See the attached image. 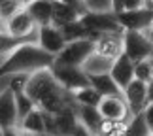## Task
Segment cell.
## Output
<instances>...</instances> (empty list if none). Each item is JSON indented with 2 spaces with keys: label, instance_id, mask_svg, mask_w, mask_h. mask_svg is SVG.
Returning a JSON list of instances; mask_svg holds the SVG:
<instances>
[{
  "label": "cell",
  "instance_id": "6da1fadb",
  "mask_svg": "<svg viewBox=\"0 0 153 136\" xmlns=\"http://www.w3.org/2000/svg\"><path fill=\"white\" fill-rule=\"evenodd\" d=\"M55 62V55L45 51L38 42H21L8 53L2 55V76L11 74H32L42 68H51Z\"/></svg>",
  "mask_w": 153,
  "mask_h": 136
},
{
  "label": "cell",
  "instance_id": "7a4b0ae2",
  "mask_svg": "<svg viewBox=\"0 0 153 136\" xmlns=\"http://www.w3.org/2000/svg\"><path fill=\"white\" fill-rule=\"evenodd\" d=\"M81 23L85 25L89 38L93 40H97L100 34H108V32H121V34L125 32L115 11H85L81 15Z\"/></svg>",
  "mask_w": 153,
  "mask_h": 136
},
{
  "label": "cell",
  "instance_id": "3957f363",
  "mask_svg": "<svg viewBox=\"0 0 153 136\" xmlns=\"http://www.w3.org/2000/svg\"><path fill=\"white\" fill-rule=\"evenodd\" d=\"M97 51V42L93 38H81L68 42L66 47L55 57L53 64H72V66H83L85 61Z\"/></svg>",
  "mask_w": 153,
  "mask_h": 136
},
{
  "label": "cell",
  "instance_id": "277c9868",
  "mask_svg": "<svg viewBox=\"0 0 153 136\" xmlns=\"http://www.w3.org/2000/svg\"><path fill=\"white\" fill-rule=\"evenodd\" d=\"M123 53H127L134 62L151 59L153 53V40L144 30H125L123 32Z\"/></svg>",
  "mask_w": 153,
  "mask_h": 136
},
{
  "label": "cell",
  "instance_id": "5b68a950",
  "mask_svg": "<svg viewBox=\"0 0 153 136\" xmlns=\"http://www.w3.org/2000/svg\"><path fill=\"white\" fill-rule=\"evenodd\" d=\"M51 70H53V74H55L57 81L66 91L72 93V94L76 91L87 87V85H91L89 74L85 72L83 66H72V64H53Z\"/></svg>",
  "mask_w": 153,
  "mask_h": 136
},
{
  "label": "cell",
  "instance_id": "8992f818",
  "mask_svg": "<svg viewBox=\"0 0 153 136\" xmlns=\"http://www.w3.org/2000/svg\"><path fill=\"white\" fill-rule=\"evenodd\" d=\"M57 87H61V83L57 81L53 70L51 68H42V70H36V72L30 74V80H28V85H27L25 93L36 104H40L42 98L48 97V94L51 91H55Z\"/></svg>",
  "mask_w": 153,
  "mask_h": 136
},
{
  "label": "cell",
  "instance_id": "52a82bcc",
  "mask_svg": "<svg viewBox=\"0 0 153 136\" xmlns=\"http://www.w3.org/2000/svg\"><path fill=\"white\" fill-rule=\"evenodd\" d=\"M117 19L125 30H149L153 27V8H138V10H121L115 11Z\"/></svg>",
  "mask_w": 153,
  "mask_h": 136
},
{
  "label": "cell",
  "instance_id": "ba28073f",
  "mask_svg": "<svg viewBox=\"0 0 153 136\" xmlns=\"http://www.w3.org/2000/svg\"><path fill=\"white\" fill-rule=\"evenodd\" d=\"M6 30L11 38H28L34 30H38V23L30 15V11L27 10V6L23 10H19L15 15H11L8 21L4 23Z\"/></svg>",
  "mask_w": 153,
  "mask_h": 136
},
{
  "label": "cell",
  "instance_id": "9c48e42d",
  "mask_svg": "<svg viewBox=\"0 0 153 136\" xmlns=\"http://www.w3.org/2000/svg\"><path fill=\"white\" fill-rule=\"evenodd\" d=\"M125 100L128 102V108H131V115H136V114H142L146 111V108L149 106V89H148V83L138 78H134L131 81V85L127 87L125 91Z\"/></svg>",
  "mask_w": 153,
  "mask_h": 136
},
{
  "label": "cell",
  "instance_id": "30bf717a",
  "mask_svg": "<svg viewBox=\"0 0 153 136\" xmlns=\"http://www.w3.org/2000/svg\"><path fill=\"white\" fill-rule=\"evenodd\" d=\"M98 110H100L104 119L117 121V123H125L128 114H131V108H128V102L125 100V94L102 97L100 104H98Z\"/></svg>",
  "mask_w": 153,
  "mask_h": 136
},
{
  "label": "cell",
  "instance_id": "8fae6325",
  "mask_svg": "<svg viewBox=\"0 0 153 136\" xmlns=\"http://www.w3.org/2000/svg\"><path fill=\"white\" fill-rule=\"evenodd\" d=\"M38 44L44 47L45 51L53 53V55H59L64 47H66V38H64V34L61 30V27L57 25H42L38 27Z\"/></svg>",
  "mask_w": 153,
  "mask_h": 136
},
{
  "label": "cell",
  "instance_id": "7c38bea8",
  "mask_svg": "<svg viewBox=\"0 0 153 136\" xmlns=\"http://www.w3.org/2000/svg\"><path fill=\"white\" fill-rule=\"evenodd\" d=\"M110 74H111V78L117 81V85L125 91L127 87L131 85V81L136 78V62H134L127 53H121L114 61V64H111Z\"/></svg>",
  "mask_w": 153,
  "mask_h": 136
},
{
  "label": "cell",
  "instance_id": "4fadbf2b",
  "mask_svg": "<svg viewBox=\"0 0 153 136\" xmlns=\"http://www.w3.org/2000/svg\"><path fill=\"white\" fill-rule=\"evenodd\" d=\"M0 125H2V129L19 125L17 98H15V93L10 87H4L2 94H0Z\"/></svg>",
  "mask_w": 153,
  "mask_h": 136
},
{
  "label": "cell",
  "instance_id": "5bb4252c",
  "mask_svg": "<svg viewBox=\"0 0 153 136\" xmlns=\"http://www.w3.org/2000/svg\"><path fill=\"white\" fill-rule=\"evenodd\" d=\"M79 125V117L74 106H66L59 114H55V134L59 136H72L76 127Z\"/></svg>",
  "mask_w": 153,
  "mask_h": 136
},
{
  "label": "cell",
  "instance_id": "9a60e30c",
  "mask_svg": "<svg viewBox=\"0 0 153 136\" xmlns=\"http://www.w3.org/2000/svg\"><path fill=\"white\" fill-rule=\"evenodd\" d=\"M95 42H97V51L110 59H117L123 53V34L121 32L100 34Z\"/></svg>",
  "mask_w": 153,
  "mask_h": 136
},
{
  "label": "cell",
  "instance_id": "2e32d148",
  "mask_svg": "<svg viewBox=\"0 0 153 136\" xmlns=\"http://www.w3.org/2000/svg\"><path fill=\"white\" fill-rule=\"evenodd\" d=\"M81 11L74 6H70L62 0H53V25L57 27H64L68 23L79 21L81 19Z\"/></svg>",
  "mask_w": 153,
  "mask_h": 136
},
{
  "label": "cell",
  "instance_id": "e0dca14e",
  "mask_svg": "<svg viewBox=\"0 0 153 136\" xmlns=\"http://www.w3.org/2000/svg\"><path fill=\"white\" fill-rule=\"evenodd\" d=\"M89 81L102 97H114V94H123V89L117 85V81L111 78L110 72L102 74H89Z\"/></svg>",
  "mask_w": 153,
  "mask_h": 136
},
{
  "label": "cell",
  "instance_id": "ac0fdd59",
  "mask_svg": "<svg viewBox=\"0 0 153 136\" xmlns=\"http://www.w3.org/2000/svg\"><path fill=\"white\" fill-rule=\"evenodd\" d=\"M76 111H78L79 121L83 123L87 129H91L95 134L100 132V127H102L104 117L100 114V110H98V106H83V104H78V106H76Z\"/></svg>",
  "mask_w": 153,
  "mask_h": 136
},
{
  "label": "cell",
  "instance_id": "d6986e66",
  "mask_svg": "<svg viewBox=\"0 0 153 136\" xmlns=\"http://www.w3.org/2000/svg\"><path fill=\"white\" fill-rule=\"evenodd\" d=\"M27 10L36 19L38 27L53 23V2L51 0H32L27 4Z\"/></svg>",
  "mask_w": 153,
  "mask_h": 136
},
{
  "label": "cell",
  "instance_id": "ffe728a7",
  "mask_svg": "<svg viewBox=\"0 0 153 136\" xmlns=\"http://www.w3.org/2000/svg\"><path fill=\"white\" fill-rule=\"evenodd\" d=\"M17 127H21L23 131L30 132V134H45V119H44V110L36 106L25 119H23Z\"/></svg>",
  "mask_w": 153,
  "mask_h": 136
},
{
  "label": "cell",
  "instance_id": "44dd1931",
  "mask_svg": "<svg viewBox=\"0 0 153 136\" xmlns=\"http://www.w3.org/2000/svg\"><path fill=\"white\" fill-rule=\"evenodd\" d=\"M151 129H149V123L146 119V114H136L131 117V121L125 123L123 127V132L121 136H151Z\"/></svg>",
  "mask_w": 153,
  "mask_h": 136
},
{
  "label": "cell",
  "instance_id": "7402d4cb",
  "mask_svg": "<svg viewBox=\"0 0 153 136\" xmlns=\"http://www.w3.org/2000/svg\"><path fill=\"white\" fill-rule=\"evenodd\" d=\"M114 61H115V59H110V57L102 55V53L95 51V53H93V55L85 61L83 68H85L87 74H102V72H110Z\"/></svg>",
  "mask_w": 153,
  "mask_h": 136
},
{
  "label": "cell",
  "instance_id": "603a6c76",
  "mask_svg": "<svg viewBox=\"0 0 153 136\" xmlns=\"http://www.w3.org/2000/svg\"><path fill=\"white\" fill-rule=\"evenodd\" d=\"M74 100L76 104H83V106H98L102 100V94L98 93L93 85H87L83 89L74 93Z\"/></svg>",
  "mask_w": 153,
  "mask_h": 136
},
{
  "label": "cell",
  "instance_id": "cb8c5ba5",
  "mask_svg": "<svg viewBox=\"0 0 153 136\" xmlns=\"http://www.w3.org/2000/svg\"><path fill=\"white\" fill-rule=\"evenodd\" d=\"M61 30L64 34V38H66V42H74V40H81V38H89V32H87L85 25L81 23V19L61 27Z\"/></svg>",
  "mask_w": 153,
  "mask_h": 136
},
{
  "label": "cell",
  "instance_id": "d4e9b609",
  "mask_svg": "<svg viewBox=\"0 0 153 136\" xmlns=\"http://www.w3.org/2000/svg\"><path fill=\"white\" fill-rule=\"evenodd\" d=\"M15 98H17V110H19V123H21L38 104L34 102L25 91H23V93H15Z\"/></svg>",
  "mask_w": 153,
  "mask_h": 136
},
{
  "label": "cell",
  "instance_id": "484cf974",
  "mask_svg": "<svg viewBox=\"0 0 153 136\" xmlns=\"http://www.w3.org/2000/svg\"><path fill=\"white\" fill-rule=\"evenodd\" d=\"M25 8L23 0H0V13H2V21L6 23L11 15H15L19 10Z\"/></svg>",
  "mask_w": 153,
  "mask_h": 136
},
{
  "label": "cell",
  "instance_id": "4316f807",
  "mask_svg": "<svg viewBox=\"0 0 153 136\" xmlns=\"http://www.w3.org/2000/svg\"><path fill=\"white\" fill-rule=\"evenodd\" d=\"M28 80H30V74H11L8 78V87L13 93H23L27 91Z\"/></svg>",
  "mask_w": 153,
  "mask_h": 136
},
{
  "label": "cell",
  "instance_id": "83f0119b",
  "mask_svg": "<svg viewBox=\"0 0 153 136\" xmlns=\"http://www.w3.org/2000/svg\"><path fill=\"white\" fill-rule=\"evenodd\" d=\"M136 78L149 83L153 81V61L151 59H146V61L136 62Z\"/></svg>",
  "mask_w": 153,
  "mask_h": 136
},
{
  "label": "cell",
  "instance_id": "f1b7e54d",
  "mask_svg": "<svg viewBox=\"0 0 153 136\" xmlns=\"http://www.w3.org/2000/svg\"><path fill=\"white\" fill-rule=\"evenodd\" d=\"M144 2H146V0H123L121 10H138V8H144Z\"/></svg>",
  "mask_w": 153,
  "mask_h": 136
},
{
  "label": "cell",
  "instance_id": "f546056e",
  "mask_svg": "<svg viewBox=\"0 0 153 136\" xmlns=\"http://www.w3.org/2000/svg\"><path fill=\"white\" fill-rule=\"evenodd\" d=\"M2 136H25V131L21 127H6L2 129Z\"/></svg>",
  "mask_w": 153,
  "mask_h": 136
},
{
  "label": "cell",
  "instance_id": "4dcf8cb0",
  "mask_svg": "<svg viewBox=\"0 0 153 136\" xmlns=\"http://www.w3.org/2000/svg\"><path fill=\"white\" fill-rule=\"evenodd\" d=\"M72 136H97V134L93 132L91 129H87V127L83 125V123L79 121V125L76 127V131H74V134H72Z\"/></svg>",
  "mask_w": 153,
  "mask_h": 136
},
{
  "label": "cell",
  "instance_id": "1f68e13d",
  "mask_svg": "<svg viewBox=\"0 0 153 136\" xmlns=\"http://www.w3.org/2000/svg\"><path fill=\"white\" fill-rule=\"evenodd\" d=\"M62 2H66V4H70V6H74V8H78L81 13H85V11H87L83 0H62Z\"/></svg>",
  "mask_w": 153,
  "mask_h": 136
},
{
  "label": "cell",
  "instance_id": "d6a6232c",
  "mask_svg": "<svg viewBox=\"0 0 153 136\" xmlns=\"http://www.w3.org/2000/svg\"><path fill=\"white\" fill-rule=\"evenodd\" d=\"M146 119H148V123H149V129H151V132H153V102H149V106L146 108Z\"/></svg>",
  "mask_w": 153,
  "mask_h": 136
},
{
  "label": "cell",
  "instance_id": "836d02e7",
  "mask_svg": "<svg viewBox=\"0 0 153 136\" xmlns=\"http://www.w3.org/2000/svg\"><path fill=\"white\" fill-rule=\"evenodd\" d=\"M121 6H123V0H114V11H121Z\"/></svg>",
  "mask_w": 153,
  "mask_h": 136
},
{
  "label": "cell",
  "instance_id": "e575fe53",
  "mask_svg": "<svg viewBox=\"0 0 153 136\" xmlns=\"http://www.w3.org/2000/svg\"><path fill=\"white\" fill-rule=\"evenodd\" d=\"M148 89H149V102H153V81L148 83Z\"/></svg>",
  "mask_w": 153,
  "mask_h": 136
},
{
  "label": "cell",
  "instance_id": "d590c367",
  "mask_svg": "<svg viewBox=\"0 0 153 136\" xmlns=\"http://www.w3.org/2000/svg\"><path fill=\"white\" fill-rule=\"evenodd\" d=\"M149 36H151V40H153V27L149 28Z\"/></svg>",
  "mask_w": 153,
  "mask_h": 136
},
{
  "label": "cell",
  "instance_id": "8d00e7d4",
  "mask_svg": "<svg viewBox=\"0 0 153 136\" xmlns=\"http://www.w3.org/2000/svg\"><path fill=\"white\" fill-rule=\"evenodd\" d=\"M40 136H59V134H40Z\"/></svg>",
  "mask_w": 153,
  "mask_h": 136
},
{
  "label": "cell",
  "instance_id": "74e56055",
  "mask_svg": "<svg viewBox=\"0 0 153 136\" xmlns=\"http://www.w3.org/2000/svg\"><path fill=\"white\" fill-rule=\"evenodd\" d=\"M23 2H25V6H27V4H28V2H32V0H23Z\"/></svg>",
  "mask_w": 153,
  "mask_h": 136
},
{
  "label": "cell",
  "instance_id": "f35d334b",
  "mask_svg": "<svg viewBox=\"0 0 153 136\" xmlns=\"http://www.w3.org/2000/svg\"><path fill=\"white\" fill-rule=\"evenodd\" d=\"M151 57H153V53H151Z\"/></svg>",
  "mask_w": 153,
  "mask_h": 136
},
{
  "label": "cell",
  "instance_id": "ab89813d",
  "mask_svg": "<svg viewBox=\"0 0 153 136\" xmlns=\"http://www.w3.org/2000/svg\"><path fill=\"white\" fill-rule=\"evenodd\" d=\"M51 2H53V0H51Z\"/></svg>",
  "mask_w": 153,
  "mask_h": 136
},
{
  "label": "cell",
  "instance_id": "60d3db41",
  "mask_svg": "<svg viewBox=\"0 0 153 136\" xmlns=\"http://www.w3.org/2000/svg\"><path fill=\"white\" fill-rule=\"evenodd\" d=\"M151 136H153V134H151Z\"/></svg>",
  "mask_w": 153,
  "mask_h": 136
}]
</instances>
